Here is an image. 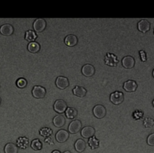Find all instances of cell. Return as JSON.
Here are the masks:
<instances>
[{
  "instance_id": "9",
  "label": "cell",
  "mask_w": 154,
  "mask_h": 153,
  "mask_svg": "<svg viewBox=\"0 0 154 153\" xmlns=\"http://www.w3.org/2000/svg\"><path fill=\"white\" fill-rule=\"evenodd\" d=\"M56 85L60 89H65L69 86V80L64 76H59L56 79Z\"/></svg>"
},
{
  "instance_id": "31",
  "label": "cell",
  "mask_w": 154,
  "mask_h": 153,
  "mask_svg": "<svg viewBox=\"0 0 154 153\" xmlns=\"http://www.w3.org/2000/svg\"><path fill=\"white\" fill-rule=\"evenodd\" d=\"M1 102H2V99H1V98H0V104H1Z\"/></svg>"
},
{
  "instance_id": "25",
  "label": "cell",
  "mask_w": 154,
  "mask_h": 153,
  "mask_svg": "<svg viewBox=\"0 0 154 153\" xmlns=\"http://www.w3.org/2000/svg\"><path fill=\"white\" fill-rule=\"evenodd\" d=\"M154 125V121L150 118H146L143 121V126L146 128L152 127Z\"/></svg>"
},
{
  "instance_id": "24",
  "label": "cell",
  "mask_w": 154,
  "mask_h": 153,
  "mask_svg": "<svg viewBox=\"0 0 154 153\" xmlns=\"http://www.w3.org/2000/svg\"><path fill=\"white\" fill-rule=\"evenodd\" d=\"M31 147L34 150H36V151L37 150H40L42 148V143H41V142L38 139H34L32 142V143H31Z\"/></svg>"
},
{
  "instance_id": "23",
  "label": "cell",
  "mask_w": 154,
  "mask_h": 153,
  "mask_svg": "<svg viewBox=\"0 0 154 153\" xmlns=\"http://www.w3.org/2000/svg\"><path fill=\"white\" fill-rule=\"evenodd\" d=\"M88 144L91 146V148L92 149L97 148V147L99 146V141L96 139L95 137L92 136V137L89 138V141H88Z\"/></svg>"
},
{
  "instance_id": "30",
  "label": "cell",
  "mask_w": 154,
  "mask_h": 153,
  "mask_svg": "<svg viewBox=\"0 0 154 153\" xmlns=\"http://www.w3.org/2000/svg\"><path fill=\"white\" fill-rule=\"evenodd\" d=\"M152 76H153V78H154V69H153V71H152Z\"/></svg>"
},
{
  "instance_id": "32",
  "label": "cell",
  "mask_w": 154,
  "mask_h": 153,
  "mask_svg": "<svg viewBox=\"0 0 154 153\" xmlns=\"http://www.w3.org/2000/svg\"><path fill=\"white\" fill-rule=\"evenodd\" d=\"M152 104H153V106H154V99H153V101H152Z\"/></svg>"
},
{
  "instance_id": "28",
  "label": "cell",
  "mask_w": 154,
  "mask_h": 153,
  "mask_svg": "<svg viewBox=\"0 0 154 153\" xmlns=\"http://www.w3.org/2000/svg\"><path fill=\"white\" fill-rule=\"evenodd\" d=\"M51 153H60V151H58V150H54V151H53Z\"/></svg>"
},
{
  "instance_id": "1",
  "label": "cell",
  "mask_w": 154,
  "mask_h": 153,
  "mask_svg": "<svg viewBox=\"0 0 154 153\" xmlns=\"http://www.w3.org/2000/svg\"><path fill=\"white\" fill-rule=\"evenodd\" d=\"M32 96L36 99H42L45 96L46 90L42 86H35L32 90Z\"/></svg>"
},
{
  "instance_id": "13",
  "label": "cell",
  "mask_w": 154,
  "mask_h": 153,
  "mask_svg": "<svg viewBox=\"0 0 154 153\" xmlns=\"http://www.w3.org/2000/svg\"><path fill=\"white\" fill-rule=\"evenodd\" d=\"M68 138H69V133L65 130H60L56 133V139L60 143L66 142Z\"/></svg>"
},
{
  "instance_id": "4",
  "label": "cell",
  "mask_w": 154,
  "mask_h": 153,
  "mask_svg": "<svg viewBox=\"0 0 154 153\" xmlns=\"http://www.w3.org/2000/svg\"><path fill=\"white\" fill-rule=\"evenodd\" d=\"M82 129V123L79 120H74L72 122L69 124V127H68V130L72 134H75L77 133L79 131H80Z\"/></svg>"
},
{
  "instance_id": "19",
  "label": "cell",
  "mask_w": 154,
  "mask_h": 153,
  "mask_svg": "<svg viewBox=\"0 0 154 153\" xmlns=\"http://www.w3.org/2000/svg\"><path fill=\"white\" fill-rule=\"evenodd\" d=\"M4 151H5V153H17L18 152V148L15 144L9 142V143L5 145Z\"/></svg>"
},
{
  "instance_id": "12",
  "label": "cell",
  "mask_w": 154,
  "mask_h": 153,
  "mask_svg": "<svg viewBox=\"0 0 154 153\" xmlns=\"http://www.w3.org/2000/svg\"><path fill=\"white\" fill-rule=\"evenodd\" d=\"M122 66L125 69H131V68L134 66L135 61H134V59L131 56H126V57H125L122 59Z\"/></svg>"
},
{
  "instance_id": "29",
  "label": "cell",
  "mask_w": 154,
  "mask_h": 153,
  "mask_svg": "<svg viewBox=\"0 0 154 153\" xmlns=\"http://www.w3.org/2000/svg\"><path fill=\"white\" fill-rule=\"evenodd\" d=\"M63 153H71V152L69 151H64V152H63Z\"/></svg>"
},
{
  "instance_id": "8",
  "label": "cell",
  "mask_w": 154,
  "mask_h": 153,
  "mask_svg": "<svg viewBox=\"0 0 154 153\" xmlns=\"http://www.w3.org/2000/svg\"><path fill=\"white\" fill-rule=\"evenodd\" d=\"M82 72L85 76L91 77L94 75V72H95V69L92 65L85 64L82 66Z\"/></svg>"
},
{
  "instance_id": "18",
  "label": "cell",
  "mask_w": 154,
  "mask_h": 153,
  "mask_svg": "<svg viewBox=\"0 0 154 153\" xmlns=\"http://www.w3.org/2000/svg\"><path fill=\"white\" fill-rule=\"evenodd\" d=\"M85 147H86V143L83 139H77L76 142H75V148L78 152H82L85 149Z\"/></svg>"
},
{
  "instance_id": "27",
  "label": "cell",
  "mask_w": 154,
  "mask_h": 153,
  "mask_svg": "<svg viewBox=\"0 0 154 153\" xmlns=\"http://www.w3.org/2000/svg\"><path fill=\"white\" fill-rule=\"evenodd\" d=\"M147 144L150 146H154V133H151L147 137Z\"/></svg>"
},
{
  "instance_id": "10",
  "label": "cell",
  "mask_w": 154,
  "mask_h": 153,
  "mask_svg": "<svg viewBox=\"0 0 154 153\" xmlns=\"http://www.w3.org/2000/svg\"><path fill=\"white\" fill-rule=\"evenodd\" d=\"M95 133V130L93 127L91 126H86L83 127L81 130V134L84 138H91Z\"/></svg>"
},
{
  "instance_id": "14",
  "label": "cell",
  "mask_w": 154,
  "mask_h": 153,
  "mask_svg": "<svg viewBox=\"0 0 154 153\" xmlns=\"http://www.w3.org/2000/svg\"><path fill=\"white\" fill-rule=\"evenodd\" d=\"M137 87V84L136 81L133 80H128L124 83L123 88L124 90H126L127 92H134L135 91Z\"/></svg>"
},
{
  "instance_id": "6",
  "label": "cell",
  "mask_w": 154,
  "mask_h": 153,
  "mask_svg": "<svg viewBox=\"0 0 154 153\" xmlns=\"http://www.w3.org/2000/svg\"><path fill=\"white\" fill-rule=\"evenodd\" d=\"M106 108L102 105H97L93 109V114L97 118H103L106 115Z\"/></svg>"
},
{
  "instance_id": "20",
  "label": "cell",
  "mask_w": 154,
  "mask_h": 153,
  "mask_svg": "<svg viewBox=\"0 0 154 153\" xmlns=\"http://www.w3.org/2000/svg\"><path fill=\"white\" fill-rule=\"evenodd\" d=\"M28 50L31 53H37L40 50V45L36 41H32V42L29 43L27 47Z\"/></svg>"
},
{
  "instance_id": "17",
  "label": "cell",
  "mask_w": 154,
  "mask_h": 153,
  "mask_svg": "<svg viewBox=\"0 0 154 153\" xmlns=\"http://www.w3.org/2000/svg\"><path fill=\"white\" fill-rule=\"evenodd\" d=\"M72 92H73L74 95L79 96V97H83L87 93L86 89L83 87H80V86H75L72 90Z\"/></svg>"
},
{
  "instance_id": "21",
  "label": "cell",
  "mask_w": 154,
  "mask_h": 153,
  "mask_svg": "<svg viewBox=\"0 0 154 153\" xmlns=\"http://www.w3.org/2000/svg\"><path fill=\"white\" fill-rule=\"evenodd\" d=\"M65 113H66V118L69 119H73L77 116V110L73 107H68Z\"/></svg>"
},
{
  "instance_id": "5",
  "label": "cell",
  "mask_w": 154,
  "mask_h": 153,
  "mask_svg": "<svg viewBox=\"0 0 154 153\" xmlns=\"http://www.w3.org/2000/svg\"><path fill=\"white\" fill-rule=\"evenodd\" d=\"M46 28V21L42 18H38L33 23V29L35 32H41Z\"/></svg>"
},
{
  "instance_id": "16",
  "label": "cell",
  "mask_w": 154,
  "mask_h": 153,
  "mask_svg": "<svg viewBox=\"0 0 154 153\" xmlns=\"http://www.w3.org/2000/svg\"><path fill=\"white\" fill-rule=\"evenodd\" d=\"M66 123V119L63 115H56L54 118H53V124L55 127H61Z\"/></svg>"
},
{
  "instance_id": "22",
  "label": "cell",
  "mask_w": 154,
  "mask_h": 153,
  "mask_svg": "<svg viewBox=\"0 0 154 153\" xmlns=\"http://www.w3.org/2000/svg\"><path fill=\"white\" fill-rule=\"evenodd\" d=\"M36 38L37 34L32 30H28L25 33V39L28 41H32H32L36 39Z\"/></svg>"
},
{
  "instance_id": "11",
  "label": "cell",
  "mask_w": 154,
  "mask_h": 153,
  "mask_svg": "<svg viewBox=\"0 0 154 153\" xmlns=\"http://www.w3.org/2000/svg\"><path fill=\"white\" fill-rule=\"evenodd\" d=\"M137 29L140 32L145 33V32H148L150 29V23L146 20H140L137 23Z\"/></svg>"
},
{
  "instance_id": "2",
  "label": "cell",
  "mask_w": 154,
  "mask_h": 153,
  "mask_svg": "<svg viewBox=\"0 0 154 153\" xmlns=\"http://www.w3.org/2000/svg\"><path fill=\"white\" fill-rule=\"evenodd\" d=\"M110 101L113 104L119 105L122 103L124 99V95L120 91H115L110 94Z\"/></svg>"
},
{
  "instance_id": "15",
  "label": "cell",
  "mask_w": 154,
  "mask_h": 153,
  "mask_svg": "<svg viewBox=\"0 0 154 153\" xmlns=\"http://www.w3.org/2000/svg\"><path fill=\"white\" fill-rule=\"evenodd\" d=\"M65 44L69 47H73L78 43V38L74 35H69L65 38L64 39Z\"/></svg>"
},
{
  "instance_id": "26",
  "label": "cell",
  "mask_w": 154,
  "mask_h": 153,
  "mask_svg": "<svg viewBox=\"0 0 154 153\" xmlns=\"http://www.w3.org/2000/svg\"><path fill=\"white\" fill-rule=\"evenodd\" d=\"M26 84H27V81L25 78H20L17 81V86L19 88H23L26 87Z\"/></svg>"
},
{
  "instance_id": "3",
  "label": "cell",
  "mask_w": 154,
  "mask_h": 153,
  "mask_svg": "<svg viewBox=\"0 0 154 153\" xmlns=\"http://www.w3.org/2000/svg\"><path fill=\"white\" fill-rule=\"evenodd\" d=\"M67 109V105L66 103L63 99H57L55 101L54 104V109L57 113H63L66 112Z\"/></svg>"
},
{
  "instance_id": "7",
  "label": "cell",
  "mask_w": 154,
  "mask_h": 153,
  "mask_svg": "<svg viewBox=\"0 0 154 153\" xmlns=\"http://www.w3.org/2000/svg\"><path fill=\"white\" fill-rule=\"evenodd\" d=\"M14 32V27L11 24L5 23L0 26V33L5 36H10Z\"/></svg>"
}]
</instances>
